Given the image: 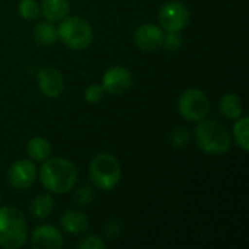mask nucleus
<instances>
[{
    "label": "nucleus",
    "instance_id": "1",
    "mask_svg": "<svg viewBox=\"0 0 249 249\" xmlns=\"http://www.w3.org/2000/svg\"><path fill=\"white\" fill-rule=\"evenodd\" d=\"M42 187L53 194H66L73 190L77 181V168L64 158H48L39 168Z\"/></svg>",
    "mask_w": 249,
    "mask_h": 249
},
{
    "label": "nucleus",
    "instance_id": "2",
    "mask_svg": "<svg viewBox=\"0 0 249 249\" xmlns=\"http://www.w3.org/2000/svg\"><path fill=\"white\" fill-rule=\"evenodd\" d=\"M197 146L207 155H223L229 152L232 137L226 125L214 120H201L194 130Z\"/></svg>",
    "mask_w": 249,
    "mask_h": 249
},
{
    "label": "nucleus",
    "instance_id": "3",
    "mask_svg": "<svg viewBox=\"0 0 249 249\" xmlns=\"http://www.w3.org/2000/svg\"><path fill=\"white\" fill-rule=\"evenodd\" d=\"M28 238L25 214L13 207H0V247L6 249L22 248Z\"/></svg>",
    "mask_w": 249,
    "mask_h": 249
},
{
    "label": "nucleus",
    "instance_id": "4",
    "mask_svg": "<svg viewBox=\"0 0 249 249\" xmlns=\"http://www.w3.org/2000/svg\"><path fill=\"white\" fill-rule=\"evenodd\" d=\"M89 174L96 188L109 191L115 188L121 179V165L114 155L102 152L95 155L90 160Z\"/></svg>",
    "mask_w": 249,
    "mask_h": 249
},
{
    "label": "nucleus",
    "instance_id": "5",
    "mask_svg": "<svg viewBox=\"0 0 249 249\" xmlns=\"http://www.w3.org/2000/svg\"><path fill=\"white\" fill-rule=\"evenodd\" d=\"M58 39L74 51L86 50L93 41V29L89 22L79 16H66L57 26Z\"/></svg>",
    "mask_w": 249,
    "mask_h": 249
},
{
    "label": "nucleus",
    "instance_id": "6",
    "mask_svg": "<svg viewBox=\"0 0 249 249\" xmlns=\"http://www.w3.org/2000/svg\"><path fill=\"white\" fill-rule=\"evenodd\" d=\"M178 111L185 120L198 123L204 120L210 112L209 96L197 88L187 89L178 99Z\"/></svg>",
    "mask_w": 249,
    "mask_h": 249
},
{
    "label": "nucleus",
    "instance_id": "7",
    "mask_svg": "<svg viewBox=\"0 0 249 249\" xmlns=\"http://www.w3.org/2000/svg\"><path fill=\"white\" fill-rule=\"evenodd\" d=\"M158 19L160 28L166 32H181L188 26L191 13L182 1L171 0L160 7Z\"/></svg>",
    "mask_w": 249,
    "mask_h": 249
},
{
    "label": "nucleus",
    "instance_id": "8",
    "mask_svg": "<svg viewBox=\"0 0 249 249\" xmlns=\"http://www.w3.org/2000/svg\"><path fill=\"white\" fill-rule=\"evenodd\" d=\"M38 169L29 159H19L9 166L7 181L15 190H28L34 185Z\"/></svg>",
    "mask_w": 249,
    "mask_h": 249
},
{
    "label": "nucleus",
    "instance_id": "9",
    "mask_svg": "<svg viewBox=\"0 0 249 249\" xmlns=\"http://www.w3.org/2000/svg\"><path fill=\"white\" fill-rule=\"evenodd\" d=\"M101 86L109 95H123L133 86V74L127 67L114 66L104 73Z\"/></svg>",
    "mask_w": 249,
    "mask_h": 249
},
{
    "label": "nucleus",
    "instance_id": "10",
    "mask_svg": "<svg viewBox=\"0 0 249 249\" xmlns=\"http://www.w3.org/2000/svg\"><path fill=\"white\" fill-rule=\"evenodd\" d=\"M36 83L41 93L47 98H58L64 90V77L54 67H42L36 73Z\"/></svg>",
    "mask_w": 249,
    "mask_h": 249
},
{
    "label": "nucleus",
    "instance_id": "11",
    "mask_svg": "<svg viewBox=\"0 0 249 249\" xmlns=\"http://www.w3.org/2000/svg\"><path fill=\"white\" fill-rule=\"evenodd\" d=\"M163 31L160 26L155 23H144L140 25L134 32V44L144 53H153L159 50L163 44Z\"/></svg>",
    "mask_w": 249,
    "mask_h": 249
},
{
    "label": "nucleus",
    "instance_id": "12",
    "mask_svg": "<svg viewBox=\"0 0 249 249\" xmlns=\"http://www.w3.org/2000/svg\"><path fill=\"white\" fill-rule=\"evenodd\" d=\"M31 244L35 249H60L64 245V239L60 229L51 225H42L32 232Z\"/></svg>",
    "mask_w": 249,
    "mask_h": 249
},
{
    "label": "nucleus",
    "instance_id": "13",
    "mask_svg": "<svg viewBox=\"0 0 249 249\" xmlns=\"http://www.w3.org/2000/svg\"><path fill=\"white\" fill-rule=\"evenodd\" d=\"M60 225L64 232L70 235H80L83 233L89 226V219L85 213L69 210L60 217Z\"/></svg>",
    "mask_w": 249,
    "mask_h": 249
},
{
    "label": "nucleus",
    "instance_id": "14",
    "mask_svg": "<svg viewBox=\"0 0 249 249\" xmlns=\"http://www.w3.org/2000/svg\"><path fill=\"white\" fill-rule=\"evenodd\" d=\"M70 12L69 0H42L41 15L48 22H60Z\"/></svg>",
    "mask_w": 249,
    "mask_h": 249
},
{
    "label": "nucleus",
    "instance_id": "15",
    "mask_svg": "<svg viewBox=\"0 0 249 249\" xmlns=\"http://www.w3.org/2000/svg\"><path fill=\"white\" fill-rule=\"evenodd\" d=\"M28 156L35 162H44L51 156V144L44 137H34L26 144Z\"/></svg>",
    "mask_w": 249,
    "mask_h": 249
},
{
    "label": "nucleus",
    "instance_id": "16",
    "mask_svg": "<svg viewBox=\"0 0 249 249\" xmlns=\"http://www.w3.org/2000/svg\"><path fill=\"white\" fill-rule=\"evenodd\" d=\"M34 38L39 45L50 47L58 41V31L53 22H41L34 28Z\"/></svg>",
    "mask_w": 249,
    "mask_h": 249
},
{
    "label": "nucleus",
    "instance_id": "17",
    "mask_svg": "<svg viewBox=\"0 0 249 249\" xmlns=\"http://www.w3.org/2000/svg\"><path fill=\"white\" fill-rule=\"evenodd\" d=\"M242 101L235 93H225L220 99V112L229 120H238L242 115Z\"/></svg>",
    "mask_w": 249,
    "mask_h": 249
},
{
    "label": "nucleus",
    "instance_id": "18",
    "mask_svg": "<svg viewBox=\"0 0 249 249\" xmlns=\"http://www.w3.org/2000/svg\"><path fill=\"white\" fill-rule=\"evenodd\" d=\"M54 210V200L50 194H41L38 196L32 204H31V214L36 220L47 219Z\"/></svg>",
    "mask_w": 249,
    "mask_h": 249
},
{
    "label": "nucleus",
    "instance_id": "19",
    "mask_svg": "<svg viewBox=\"0 0 249 249\" xmlns=\"http://www.w3.org/2000/svg\"><path fill=\"white\" fill-rule=\"evenodd\" d=\"M248 124H249V118L248 117H239L236 120V124L233 125V139L236 142V144L248 152L249 150V134H248Z\"/></svg>",
    "mask_w": 249,
    "mask_h": 249
},
{
    "label": "nucleus",
    "instance_id": "20",
    "mask_svg": "<svg viewBox=\"0 0 249 249\" xmlns=\"http://www.w3.org/2000/svg\"><path fill=\"white\" fill-rule=\"evenodd\" d=\"M18 12L25 20H35L41 15V6L36 0H20L18 4Z\"/></svg>",
    "mask_w": 249,
    "mask_h": 249
},
{
    "label": "nucleus",
    "instance_id": "21",
    "mask_svg": "<svg viewBox=\"0 0 249 249\" xmlns=\"http://www.w3.org/2000/svg\"><path fill=\"white\" fill-rule=\"evenodd\" d=\"M169 142L172 144V147L175 149H184L188 142H190V130L185 127H177L171 136H169Z\"/></svg>",
    "mask_w": 249,
    "mask_h": 249
},
{
    "label": "nucleus",
    "instance_id": "22",
    "mask_svg": "<svg viewBox=\"0 0 249 249\" xmlns=\"http://www.w3.org/2000/svg\"><path fill=\"white\" fill-rule=\"evenodd\" d=\"M93 197H95L93 188L90 185H83V187H80V188L76 190V193L73 196V200L76 201L77 206H82L83 207V206H89L92 203Z\"/></svg>",
    "mask_w": 249,
    "mask_h": 249
},
{
    "label": "nucleus",
    "instance_id": "23",
    "mask_svg": "<svg viewBox=\"0 0 249 249\" xmlns=\"http://www.w3.org/2000/svg\"><path fill=\"white\" fill-rule=\"evenodd\" d=\"M182 36L179 32H168V35L163 36V44L162 47H165V50L171 51V53H177L182 48Z\"/></svg>",
    "mask_w": 249,
    "mask_h": 249
},
{
    "label": "nucleus",
    "instance_id": "24",
    "mask_svg": "<svg viewBox=\"0 0 249 249\" xmlns=\"http://www.w3.org/2000/svg\"><path fill=\"white\" fill-rule=\"evenodd\" d=\"M104 95H105V90L102 89L101 85L98 83H92L86 88L83 96H85V101L89 102V104H98L104 99Z\"/></svg>",
    "mask_w": 249,
    "mask_h": 249
},
{
    "label": "nucleus",
    "instance_id": "25",
    "mask_svg": "<svg viewBox=\"0 0 249 249\" xmlns=\"http://www.w3.org/2000/svg\"><path fill=\"white\" fill-rule=\"evenodd\" d=\"M107 244L95 235H89L86 238H82V241L77 244L79 249H105Z\"/></svg>",
    "mask_w": 249,
    "mask_h": 249
},
{
    "label": "nucleus",
    "instance_id": "26",
    "mask_svg": "<svg viewBox=\"0 0 249 249\" xmlns=\"http://www.w3.org/2000/svg\"><path fill=\"white\" fill-rule=\"evenodd\" d=\"M123 231V223L117 219H111L105 223V228H104V232H105V236L108 239H115L120 232Z\"/></svg>",
    "mask_w": 249,
    "mask_h": 249
}]
</instances>
